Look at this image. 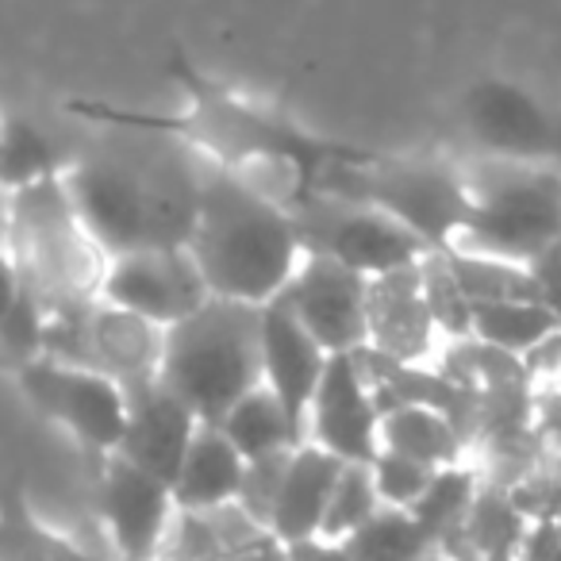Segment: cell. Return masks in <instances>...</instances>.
<instances>
[{"label": "cell", "mask_w": 561, "mask_h": 561, "mask_svg": "<svg viewBox=\"0 0 561 561\" xmlns=\"http://www.w3.org/2000/svg\"><path fill=\"white\" fill-rule=\"evenodd\" d=\"M124 142L66 165L62 181L85 231L108 257L185 247L201 201L204 158L173 135L112 127Z\"/></svg>", "instance_id": "cell-1"}, {"label": "cell", "mask_w": 561, "mask_h": 561, "mask_svg": "<svg viewBox=\"0 0 561 561\" xmlns=\"http://www.w3.org/2000/svg\"><path fill=\"white\" fill-rule=\"evenodd\" d=\"M170 73L188 93V108L181 116H154V112L119 108V104H104V101H70L66 108L73 116L101 127H135V131L173 135L185 147H193L201 158L227 165L234 173H247L250 165H257V170H280L297 181L300 196L316 193L320 178L331 165L369 158V150L316 139V135L300 131L289 119L270 116V112L239 101L227 89L211 85L201 70H193L185 55L173 58Z\"/></svg>", "instance_id": "cell-2"}, {"label": "cell", "mask_w": 561, "mask_h": 561, "mask_svg": "<svg viewBox=\"0 0 561 561\" xmlns=\"http://www.w3.org/2000/svg\"><path fill=\"white\" fill-rule=\"evenodd\" d=\"M185 250L211 297L254 308L280 297L305 257L293 211L208 158Z\"/></svg>", "instance_id": "cell-3"}, {"label": "cell", "mask_w": 561, "mask_h": 561, "mask_svg": "<svg viewBox=\"0 0 561 561\" xmlns=\"http://www.w3.org/2000/svg\"><path fill=\"white\" fill-rule=\"evenodd\" d=\"M20 285L50 316L85 308L101 297L108 254L85 231L62 173L9 193V239Z\"/></svg>", "instance_id": "cell-4"}, {"label": "cell", "mask_w": 561, "mask_h": 561, "mask_svg": "<svg viewBox=\"0 0 561 561\" xmlns=\"http://www.w3.org/2000/svg\"><path fill=\"white\" fill-rule=\"evenodd\" d=\"M158 381L201 423H219L262 385V308L208 297L162 335Z\"/></svg>", "instance_id": "cell-5"}, {"label": "cell", "mask_w": 561, "mask_h": 561, "mask_svg": "<svg viewBox=\"0 0 561 561\" xmlns=\"http://www.w3.org/2000/svg\"><path fill=\"white\" fill-rule=\"evenodd\" d=\"M461 173L469 219L446 250L527 265L561 239V165L473 158Z\"/></svg>", "instance_id": "cell-6"}, {"label": "cell", "mask_w": 561, "mask_h": 561, "mask_svg": "<svg viewBox=\"0 0 561 561\" xmlns=\"http://www.w3.org/2000/svg\"><path fill=\"white\" fill-rule=\"evenodd\" d=\"M320 193L374 204L404 224L427 250H446L469 219V185L461 165L438 158H381L339 162L320 178Z\"/></svg>", "instance_id": "cell-7"}, {"label": "cell", "mask_w": 561, "mask_h": 561, "mask_svg": "<svg viewBox=\"0 0 561 561\" xmlns=\"http://www.w3.org/2000/svg\"><path fill=\"white\" fill-rule=\"evenodd\" d=\"M289 211L305 250L335 257L362 277H381V273L404 270V265L420 262L423 254H431L427 242L415 239L389 211L351 201V196L316 188V193L300 196Z\"/></svg>", "instance_id": "cell-8"}, {"label": "cell", "mask_w": 561, "mask_h": 561, "mask_svg": "<svg viewBox=\"0 0 561 561\" xmlns=\"http://www.w3.org/2000/svg\"><path fill=\"white\" fill-rule=\"evenodd\" d=\"M162 335L165 328L96 297L85 308L50 316L47 335H43V354L70 362V366L96 369V374L131 389V385L158 377Z\"/></svg>", "instance_id": "cell-9"}, {"label": "cell", "mask_w": 561, "mask_h": 561, "mask_svg": "<svg viewBox=\"0 0 561 561\" xmlns=\"http://www.w3.org/2000/svg\"><path fill=\"white\" fill-rule=\"evenodd\" d=\"M16 381L20 392L27 397V404L43 420L62 427L81 450H89L101 461L119 450L127 423L124 385L96 374V369L70 366V362L47 358V354L20 362Z\"/></svg>", "instance_id": "cell-10"}, {"label": "cell", "mask_w": 561, "mask_h": 561, "mask_svg": "<svg viewBox=\"0 0 561 561\" xmlns=\"http://www.w3.org/2000/svg\"><path fill=\"white\" fill-rule=\"evenodd\" d=\"M458 119L477 158L561 165V112L515 81H473L458 101Z\"/></svg>", "instance_id": "cell-11"}, {"label": "cell", "mask_w": 561, "mask_h": 561, "mask_svg": "<svg viewBox=\"0 0 561 561\" xmlns=\"http://www.w3.org/2000/svg\"><path fill=\"white\" fill-rule=\"evenodd\" d=\"M208 297V285L185 247H147L116 254L108 257L101 280V300L127 308L158 328L178 323Z\"/></svg>", "instance_id": "cell-12"}, {"label": "cell", "mask_w": 561, "mask_h": 561, "mask_svg": "<svg viewBox=\"0 0 561 561\" xmlns=\"http://www.w3.org/2000/svg\"><path fill=\"white\" fill-rule=\"evenodd\" d=\"M366 293L369 277L354 273L351 265L335 262L328 254L305 250L293 280L280 289L285 305L293 308L308 335L328 354H354L369 343L366 320Z\"/></svg>", "instance_id": "cell-13"}, {"label": "cell", "mask_w": 561, "mask_h": 561, "mask_svg": "<svg viewBox=\"0 0 561 561\" xmlns=\"http://www.w3.org/2000/svg\"><path fill=\"white\" fill-rule=\"evenodd\" d=\"M377 427H381V404L358 351L328 354L305 415V443L335 454L339 461L366 466L377 454Z\"/></svg>", "instance_id": "cell-14"}, {"label": "cell", "mask_w": 561, "mask_h": 561, "mask_svg": "<svg viewBox=\"0 0 561 561\" xmlns=\"http://www.w3.org/2000/svg\"><path fill=\"white\" fill-rule=\"evenodd\" d=\"M96 512L108 530L116 561H158L178 504L165 481L142 473L119 454H108L96 481Z\"/></svg>", "instance_id": "cell-15"}, {"label": "cell", "mask_w": 561, "mask_h": 561, "mask_svg": "<svg viewBox=\"0 0 561 561\" xmlns=\"http://www.w3.org/2000/svg\"><path fill=\"white\" fill-rule=\"evenodd\" d=\"M420 262L404 265V270L381 273V277H369L366 351L385 362H397V366H420L435 351V339H438L427 297H423Z\"/></svg>", "instance_id": "cell-16"}, {"label": "cell", "mask_w": 561, "mask_h": 561, "mask_svg": "<svg viewBox=\"0 0 561 561\" xmlns=\"http://www.w3.org/2000/svg\"><path fill=\"white\" fill-rule=\"evenodd\" d=\"M323 366H328V351L308 335V328L293 316L285 297L262 305V385L285 408L300 443H305V415L323 377Z\"/></svg>", "instance_id": "cell-17"}, {"label": "cell", "mask_w": 561, "mask_h": 561, "mask_svg": "<svg viewBox=\"0 0 561 561\" xmlns=\"http://www.w3.org/2000/svg\"><path fill=\"white\" fill-rule=\"evenodd\" d=\"M124 392H127V423L116 454L131 461V466H139L142 473L173 484L181 458L188 450V438H193L201 420L158 377L154 381L131 385Z\"/></svg>", "instance_id": "cell-18"}, {"label": "cell", "mask_w": 561, "mask_h": 561, "mask_svg": "<svg viewBox=\"0 0 561 561\" xmlns=\"http://www.w3.org/2000/svg\"><path fill=\"white\" fill-rule=\"evenodd\" d=\"M339 469H343V461L335 454L320 450L312 443L293 446L285 473H280L277 496H273L270 519H265V527L273 530V538L280 546L323 535V515H328Z\"/></svg>", "instance_id": "cell-19"}, {"label": "cell", "mask_w": 561, "mask_h": 561, "mask_svg": "<svg viewBox=\"0 0 561 561\" xmlns=\"http://www.w3.org/2000/svg\"><path fill=\"white\" fill-rule=\"evenodd\" d=\"M242 473H247V461L227 443L224 431L216 423H196L178 477L170 484V496L178 512H216L239 500Z\"/></svg>", "instance_id": "cell-20"}, {"label": "cell", "mask_w": 561, "mask_h": 561, "mask_svg": "<svg viewBox=\"0 0 561 561\" xmlns=\"http://www.w3.org/2000/svg\"><path fill=\"white\" fill-rule=\"evenodd\" d=\"M377 446L408 454V458L423 461L431 469L458 466L466 458V435H461L458 423L438 408L415 404V400H400V404L385 408L381 427H377Z\"/></svg>", "instance_id": "cell-21"}, {"label": "cell", "mask_w": 561, "mask_h": 561, "mask_svg": "<svg viewBox=\"0 0 561 561\" xmlns=\"http://www.w3.org/2000/svg\"><path fill=\"white\" fill-rule=\"evenodd\" d=\"M561 328L542 300H481L469 305V339L504 358H523L530 346Z\"/></svg>", "instance_id": "cell-22"}, {"label": "cell", "mask_w": 561, "mask_h": 561, "mask_svg": "<svg viewBox=\"0 0 561 561\" xmlns=\"http://www.w3.org/2000/svg\"><path fill=\"white\" fill-rule=\"evenodd\" d=\"M216 427L224 431L227 443L242 454V461H257V458H270V454L300 446L297 427L289 423L285 408L277 404V397H273L265 385H257V389H250L242 400H234Z\"/></svg>", "instance_id": "cell-23"}, {"label": "cell", "mask_w": 561, "mask_h": 561, "mask_svg": "<svg viewBox=\"0 0 561 561\" xmlns=\"http://www.w3.org/2000/svg\"><path fill=\"white\" fill-rule=\"evenodd\" d=\"M66 165L70 158L55 147V139L39 124L24 116H0V188L4 193L58 178L66 173Z\"/></svg>", "instance_id": "cell-24"}, {"label": "cell", "mask_w": 561, "mask_h": 561, "mask_svg": "<svg viewBox=\"0 0 561 561\" xmlns=\"http://www.w3.org/2000/svg\"><path fill=\"white\" fill-rule=\"evenodd\" d=\"M351 561H415L427 550H438L427 530L415 523L408 507H377L362 527L339 538Z\"/></svg>", "instance_id": "cell-25"}, {"label": "cell", "mask_w": 561, "mask_h": 561, "mask_svg": "<svg viewBox=\"0 0 561 561\" xmlns=\"http://www.w3.org/2000/svg\"><path fill=\"white\" fill-rule=\"evenodd\" d=\"M477 492H481L477 489V477L458 461V466L435 469V477L427 481V489L420 492V500H415L408 512H412L415 523L427 530L431 542L446 546L461 530V523H466Z\"/></svg>", "instance_id": "cell-26"}, {"label": "cell", "mask_w": 561, "mask_h": 561, "mask_svg": "<svg viewBox=\"0 0 561 561\" xmlns=\"http://www.w3.org/2000/svg\"><path fill=\"white\" fill-rule=\"evenodd\" d=\"M443 254L469 305H481V300H538L527 265L504 262V257L461 254V250H443Z\"/></svg>", "instance_id": "cell-27"}, {"label": "cell", "mask_w": 561, "mask_h": 561, "mask_svg": "<svg viewBox=\"0 0 561 561\" xmlns=\"http://www.w3.org/2000/svg\"><path fill=\"white\" fill-rule=\"evenodd\" d=\"M377 507H381V500H377L369 466H362V461H343V469H339V477H335V489H331L328 515H323V538H346L354 527H362Z\"/></svg>", "instance_id": "cell-28"}, {"label": "cell", "mask_w": 561, "mask_h": 561, "mask_svg": "<svg viewBox=\"0 0 561 561\" xmlns=\"http://www.w3.org/2000/svg\"><path fill=\"white\" fill-rule=\"evenodd\" d=\"M420 280H423V297H427L431 320H435L438 335L469 339V300H466V293L458 289V280H454L443 250L423 254Z\"/></svg>", "instance_id": "cell-29"}, {"label": "cell", "mask_w": 561, "mask_h": 561, "mask_svg": "<svg viewBox=\"0 0 561 561\" xmlns=\"http://www.w3.org/2000/svg\"><path fill=\"white\" fill-rule=\"evenodd\" d=\"M366 466H369V477H374L377 500H381L385 507H412L415 500H420V492L427 489V481L435 477L431 466L408 458V454L385 450V446H377V454Z\"/></svg>", "instance_id": "cell-30"}, {"label": "cell", "mask_w": 561, "mask_h": 561, "mask_svg": "<svg viewBox=\"0 0 561 561\" xmlns=\"http://www.w3.org/2000/svg\"><path fill=\"white\" fill-rule=\"evenodd\" d=\"M527 273H530V280H535L538 300L561 320V239L553 242V247H546L538 257H530Z\"/></svg>", "instance_id": "cell-31"}, {"label": "cell", "mask_w": 561, "mask_h": 561, "mask_svg": "<svg viewBox=\"0 0 561 561\" xmlns=\"http://www.w3.org/2000/svg\"><path fill=\"white\" fill-rule=\"evenodd\" d=\"M515 561H561V523L558 519H538L535 527L527 523L519 538Z\"/></svg>", "instance_id": "cell-32"}, {"label": "cell", "mask_w": 561, "mask_h": 561, "mask_svg": "<svg viewBox=\"0 0 561 561\" xmlns=\"http://www.w3.org/2000/svg\"><path fill=\"white\" fill-rule=\"evenodd\" d=\"M280 561H351L343 550V542L339 538H300V542H289L285 546V558Z\"/></svg>", "instance_id": "cell-33"}, {"label": "cell", "mask_w": 561, "mask_h": 561, "mask_svg": "<svg viewBox=\"0 0 561 561\" xmlns=\"http://www.w3.org/2000/svg\"><path fill=\"white\" fill-rule=\"evenodd\" d=\"M24 285H20V273H16V262L9 257V250H0V320L12 312V305L20 300Z\"/></svg>", "instance_id": "cell-34"}, {"label": "cell", "mask_w": 561, "mask_h": 561, "mask_svg": "<svg viewBox=\"0 0 561 561\" xmlns=\"http://www.w3.org/2000/svg\"><path fill=\"white\" fill-rule=\"evenodd\" d=\"M4 239H9V193L0 188V250H4Z\"/></svg>", "instance_id": "cell-35"}, {"label": "cell", "mask_w": 561, "mask_h": 561, "mask_svg": "<svg viewBox=\"0 0 561 561\" xmlns=\"http://www.w3.org/2000/svg\"><path fill=\"white\" fill-rule=\"evenodd\" d=\"M515 550H519V546H500V550L481 553L477 561H515Z\"/></svg>", "instance_id": "cell-36"}, {"label": "cell", "mask_w": 561, "mask_h": 561, "mask_svg": "<svg viewBox=\"0 0 561 561\" xmlns=\"http://www.w3.org/2000/svg\"><path fill=\"white\" fill-rule=\"evenodd\" d=\"M415 561H454V558L446 550H427L423 558H415Z\"/></svg>", "instance_id": "cell-37"}, {"label": "cell", "mask_w": 561, "mask_h": 561, "mask_svg": "<svg viewBox=\"0 0 561 561\" xmlns=\"http://www.w3.org/2000/svg\"><path fill=\"white\" fill-rule=\"evenodd\" d=\"M553 381H558V389H561V374H558V377H553Z\"/></svg>", "instance_id": "cell-38"}, {"label": "cell", "mask_w": 561, "mask_h": 561, "mask_svg": "<svg viewBox=\"0 0 561 561\" xmlns=\"http://www.w3.org/2000/svg\"><path fill=\"white\" fill-rule=\"evenodd\" d=\"M0 116H4V112H0Z\"/></svg>", "instance_id": "cell-39"}]
</instances>
